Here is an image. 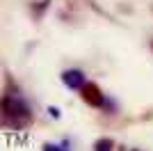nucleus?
<instances>
[{"instance_id":"20e7f679","label":"nucleus","mask_w":153,"mask_h":151,"mask_svg":"<svg viewBox=\"0 0 153 151\" xmlns=\"http://www.w3.org/2000/svg\"><path fill=\"white\" fill-rule=\"evenodd\" d=\"M94 151H114V142L110 138H101V140H96Z\"/></svg>"},{"instance_id":"7ed1b4c3","label":"nucleus","mask_w":153,"mask_h":151,"mask_svg":"<svg viewBox=\"0 0 153 151\" xmlns=\"http://www.w3.org/2000/svg\"><path fill=\"white\" fill-rule=\"evenodd\" d=\"M62 82L69 89H80L85 85V73L80 69H66L62 73Z\"/></svg>"},{"instance_id":"39448f33","label":"nucleus","mask_w":153,"mask_h":151,"mask_svg":"<svg viewBox=\"0 0 153 151\" xmlns=\"http://www.w3.org/2000/svg\"><path fill=\"white\" fill-rule=\"evenodd\" d=\"M41 149H44V151H69L66 147H62V144H53V142H46Z\"/></svg>"},{"instance_id":"f257e3e1","label":"nucleus","mask_w":153,"mask_h":151,"mask_svg":"<svg viewBox=\"0 0 153 151\" xmlns=\"http://www.w3.org/2000/svg\"><path fill=\"white\" fill-rule=\"evenodd\" d=\"M0 117L7 119V126H25V124H30L32 112H30V105L23 99L7 94L0 101Z\"/></svg>"},{"instance_id":"423d86ee","label":"nucleus","mask_w":153,"mask_h":151,"mask_svg":"<svg viewBox=\"0 0 153 151\" xmlns=\"http://www.w3.org/2000/svg\"><path fill=\"white\" fill-rule=\"evenodd\" d=\"M151 48H153V41H151Z\"/></svg>"},{"instance_id":"f03ea898","label":"nucleus","mask_w":153,"mask_h":151,"mask_svg":"<svg viewBox=\"0 0 153 151\" xmlns=\"http://www.w3.org/2000/svg\"><path fill=\"white\" fill-rule=\"evenodd\" d=\"M80 96H82V101L87 103V105H91V108H103L105 105V96H103L101 87H98L96 82H87L85 80V85L80 87Z\"/></svg>"},{"instance_id":"0eeeda50","label":"nucleus","mask_w":153,"mask_h":151,"mask_svg":"<svg viewBox=\"0 0 153 151\" xmlns=\"http://www.w3.org/2000/svg\"><path fill=\"white\" fill-rule=\"evenodd\" d=\"M151 12H153V7H151Z\"/></svg>"}]
</instances>
